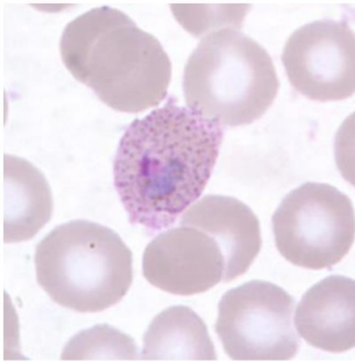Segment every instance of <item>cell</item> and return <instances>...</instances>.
Masks as SVG:
<instances>
[{"label": "cell", "mask_w": 355, "mask_h": 362, "mask_svg": "<svg viewBox=\"0 0 355 362\" xmlns=\"http://www.w3.org/2000/svg\"><path fill=\"white\" fill-rule=\"evenodd\" d=\"M141 360L213 361L217 356L204 320L186 305H173L160 313L145 332Z\"/></svg>", "instance_id": "7c38bea8"}, {"label": "cell", "mask_w": 355, "mask_h": 362, "mask_svg": "<svg viewBox=\"0 0 355 362\" xmlns=\"http://www.w3.org/2000/svg\"><path fill=\"white\" fill-rule=\"evenodd\" d=\"M60 54L69 73L120 112L139 113L160 105L171 81V62L154 35L109 6L68 23Z\"/></svg>", "instance_id": "7a4b0ae2"}, {"label": "cell", "mask_w": 355, "mask_h": 362, "mask_svg": "<svg viewBox=\"0 0 355 362\" xmlns=\"http://www.w3.org/2000/svg\"><path fill=\"white\" fill-rule=\"evenodd\" d=\"M143 274L162 291L194 296L224 282L226 259L219 243L207 232L180 226L147 245Z\"/></svg>", "instance_id": "ba28073f"}, {"label": "cell", "mask_w": 355, "mask_h": 362, "mask_svg": "<svg viewBox=\"0 0 355 362\" xmlns=\"http://www.w3.org/2000/svg\"><path fill=\"white\" fill-rule=\"evenodd\" d=\"M296 301L281 286L254 280L228 290L219 303L215 332L228 358L286 361L299 352Z\"/></svg>", "instance_id": "8992f818"}, {"label": "cell", "mask_w": 355, "mask_h": 362, "mask_svg": "<svg viewBox=\"0 0 355 362\" xmlns=\"http://www.w3.org/2000/svg\"><path fill=\"white\" fill-rule=\"evenodd\" d=\"M62 360L133 361L141 356L129 335L110 325H96L71 337L62 350Z\"/></svg>", "instance_id": "4fadbf2b"}, {"label": "cell", "mask_w": 355, "mask_h": 362, "mask_svg": "<svg viewBox=\"0 0 355 362\" xmlns=\"http://www.w3.org/2000/svg\"><path fill=\"white\" fill-rule=\"evenodd\" d=\"M277 250L303 269H330L354 243V207L336 187L301 185L283 198L272 218Z\"/></svg>", "instance_id": "5b68a950"}, {"label": "cell", "mask_w": 355, "mask_h": 362, "mask_svg": "<svg viewBox=\"0 0 355 362\" xmlns=\"http://www.w3.org/2000/svg\"><path fill=\"white\" fill-rule=\"evenodd\" d=\"M39 286L54 303L78 313L118 303L133 283V254L117 232L86 220L56 226L37 243Z\"/></svg>", "instance_id": "277c9868"}, {"label": "cell", "mask_w": 355, "mask_h": 362, "mask_svg": "<svg viewBox=\"0 0 355 362\" xmlns=\"http://www.w3.org/2000/svg\"><path fill=\"white\" fill-rule=\"evenodd\" d=\"M294 90L313 101H341L354 94L355 37L347 22L320 20L298 28L283 49Z\"/></svg>", "instance_id": "52a82bcc"}, {"label": "cell", "mask_w": 355, "mask_h": 362, "mask_svg": "<svg viewBox=\"0 0 355 362\" xmlns=\"http://www.w3.org/2000/svg\"><path fill=\"white\" fill-rule=\"evenodd\" d=\"M222 126L182 107H163L128 126L113 162L115 188L130 223L173 226L205 190L223 141Z\"/></svg>", "instance_id": "6da1fadb"}, {"label": "cell", "mask_w": 355, "mask_h": 362, "mask_svg": "<svg viewBox=\"0 0 355 362\" xmlns=\"http://www.w3.org/2000/svg\"><path fill=\"white\" fill-rule=\"evenodd\" d=\"M180 226L207 232L222 249L228 283L245 274L262 249L258 218L237 198L206 195L183 213Z\"/></svg>", "instance_id": "9c48e42d"}, {"label": "cell", "mask_w": 355, "mask_h": 362, "mask_svg": "<svg viewBox=\"0 0 355 362\" xmlns=\"http://www.w3.org/2000/svg\"><path fill=\"white\" fill-rule=\"evenodd\" d=\"M300 337L313 348L342 354L355 345V282L332 275L311 286L296 307Z\"/></svg>", "instance_id": "30bf717a"}, {"label": "cell", "mask_w": 355, "mask_h": 362, "mask_svg": "<svg viewBox=\"0 0 355 362\" xmlns=\"http://www.w3.org/2000/svg\"><path fill=\"white\" fill-rule=\"evenodd\" d=\"M182 86L190 110L221 126L238 127L265 115L279 81L267 51L232 28L200 41L187 62Z\"/></svg>", "instance_id": "3957f363"}, {"label": "cell", "mask_w": 355, "mask_h": 362, "mask_svg": "<svg viewBox=\"0 0 355 362\" xmlns=\"http://www.w3.org/2000/svg\"><path fill=\"white\" fill-rule=\"evenodd\" d=\"M52 209V194L43 173L25 158L5 154L4 241L30 240L50 221Z\"/></svg>", "instance_id": "8fae6325"}]
</instances>
